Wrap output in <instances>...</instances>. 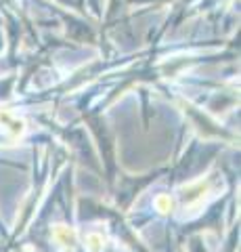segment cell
<instances>
[{
    "label": "cell",
    "instance_id": "cell-1",
    "mask_svg": "<svg viewBox=\"0 0 241 252\" xmlns=\"http://www.w3.org/2000/svg\"><path fill=\"white\" fill-rule=\"evenodd\" d=\"M55 238H57V240H59L61 244H65V246H67V244H72V242H74V233L69 231L67 227L59 225L57 229H55Z\"/></svg>",
    "mask_w": 241,
    "mask_h": 252
},
{
    "label": "cell",
    "instance_id": "cell-2",
    "mask_svg": "<svg viewBox=\"0 0 241 252\" xmlns=\"http://www.w3.org/2000/svg\"><path fill=\"white\" fill-rule=\"evenodd\" d=\"M86 242H88L90 252H99L101 248H103V238H101V235H88Z\"/></svg>",
    "mask_w": 241,
    "mask_h": 252
},
{
    "label": "cell",
    "instance_id": "cell-3",
    "mask_svg": "<svg viewBox=\"0 0 241 252\" xmlns=\"http://www.w3.org/2000/svg\"><path fill=\"white\" fill-rule=\"evenodd\" d=\"M168 206H170V200L166 198V195H161V198L158 200V208H160L161 212H166V210H168Z\"/></svg>",
    "mask_w": 241,
    "mask_h": 252
}]
</instances>
